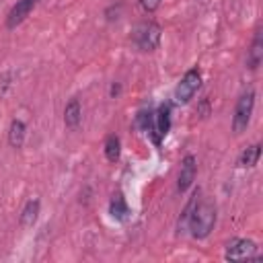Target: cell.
Returning <instances> with one entry per match:
<instances>
[{"label":"cell","instance_id":"cell-1","mask_svg":"<svg viewBox=\"0 0 263 263\" xmlns=\"http://www.w3.org/2000/svg\"><path fill=\"white\" fill-rule=\"evenodd\" d=\"M216 205L210 199H195L189 216H187V228L193 238H205L216 226Z\"/></svg>","mask_w":263,"mask_h":263},{"label":"cell","instance_id":"cell-2","mask_svg":"<svg viewBox=\"0 0 263 263\" xmlns=\"http://www.w3.org/2000/svg\"><path fill=\"white\" fill-rule=\"evenodd\" d=\"M253 109H255V90L249 88L245 90L236 105H234V115H232V132L238 136V134H245L249 123H251V115H253Z\"/></svg>","mask_w":263,"mask_h":263},{"label":"cell","instance_id":"cell-3","mask_svg":"<svg viewBox=\"0 0 263 263\" xmlns=\"http://www.w3.org/2000/svg\"><path fill=\"white\" fill-rule=\"evenodd\" d=\"M160 37H162V29L154 21H144V23L136 25V29L132 33L134 43L142 51H154L158 47V43H160Z\"/></svg>","mask_w":263,"mask_h":263},{"label":"cell","instance_id":"cell-4","mask_svg":"<svg viewBox=\"0 0 263 263\" xmlns=\"http://www.w3.org/2000/svg\"><path fill=\"white\" fill-rule=\"evenodd\" d=\"M224 259L228 261H245V259H261L257 242L251 238H232L226 245Z\"/></svg>","mask_w":263,"mask_h":263},{"label":"cell","instance_id":"cell-5","mask_svg":"<svg viewBox=\"0 0 263 263\" xmlns=\"http://www.w3.org/2000/svg\"><path fill=\"white\" fill-rule=\"evenodd\" d=\"M199 86H201V72L197 68L187 70L175 88V101L177 103H189Z\"/></svg>","mask_w":263,"mask_h":263},{"label":"cell","instance_id":"cell-6","mask_svg":"<svg viewBox=\"0 0 263 263\" xmlns=\"http://www.w3.org/2000/svg\"><path fill=\"white\" fill-rule=\"evenodd\" d=\"M195 175H197V160H195L193 154H187L181 160V171H179V179H177V191L185 193L193 185Z\"/></svg>","mask_w":263,"mask_h":263},{"label":"cell","instance_id":"cell-7","mask_svg":"<svg viewBox=\"0 0 263 263\" xmlns=\"http://www.w3.org/2000/svg\"><path fill=\"white\" fill-rule=\"evenodd\" d=\"M37 2L39 0H16L6 14V29H16L31 14V10L37 6Z\"/></svg>","mask_w":263,"mask_h":263},{"label":"cell","instance_id":"cell-8","mask_svg":"<svg viewBox=\"0 0 263 263\" xmlns=\"http://www.w3.org/2000/svg\"><path fill=\"white\" fill-rule=\"evenodd\" d=\"M168 129H171V105L164 103L154 113V129H152L154 144H160V140L168 134Z\"/></svg>","mask_w":263,"mask_h":263},{"label":"cell","instance_id":"cell-9","mask_svg":"<svg viewBox=\"0 0 263 263\" xmlns=\"http://www.w3.org/2000/svg\"><path fill=\"white\" fill-rule=\"evenodd\" d=\"M109 214L115 220H119V222H125L129 218V205H127V201H125V197H123L121 191L113 193V197L109 201Z\"/></svg>","mask_w":263,"mask_h":263},{"label":"cell","instance_id":"cell-10","mask_svg":"<svg viewBox=\"0 0 263 263\" xmlns=\"http://www.w3.org/2000/svg\"><path fill=\"white\" fill-rule=\"evenodd\" d=\"M261 60H263V39H261V31H257L253 37V43L249 47V53H247V66L251 70H257Z\"/></svg>","mask_w":263,"mask_h":263},{"label":"cell","instance_id":"cell-11","mask_svg":"<svg viewBox=\"0 0 263 263\" xmlns=\"http://www.w3.org/2000/svg\"><path fill=\"white\" fill-rule=\"evenodd\" d=\"M80 121H82L80 101H78V99H72V101L66 105V109H64V123H66V127L76 129V127L80 125Z\"/></svg>","mask_w":263,"mask_h":263},{"label":"cell","instance_id":"cell-12","mask_svg":"<svg viewBox=\"0 0 263 263\" xmlns=\"http://www.w3.org/2000/svg\"><path fill=\"white\" fill-rule=\"evenodd\" d=\"M25 136H27V125L21 119H12L8 127V144L12 148H21L25 144Z\"/></svg>","mask_w":263,"mask_h":263},{"label":"cell","instance_id":"cell-13","mask_svg":"<svg viewBox=\"0 0 263 263\" xmlns=\"http://www.w3.org/2000/svg\"><path fill=\"white\" fill-rule=\"evenodd\" d=\"M261 158V144H253L249 148H245L238 156V166L240 168H253Z\"/></svg>","mask_w":263,"mask_h":263},{"label":"cell","instance_id":"cell-14","mask_svg":"<svg viewBox=\"0 0 263 263\" xmlns=\"http://www.w3.org/2000/svg\"><path fill=\"white\" fill-rule=\"evenodd\" d=\"M39 208H41V203H39V199H29L27 203H25V208H23V212H21V226H25V228H29V226H33L35 222H37V216H39Z\"/></svg>","mask_w":263,"mask_h":263},{"label":"cell","instance_id":"cell-15","mask_svg":"<svg viewBox=\"0 0 263 263\" xmlns=\"http://www.w3.org/2000/svg\"><path fill=\"white\" fill-rule=\"evenodd\" d=\"M105 156L109 162H117L121 156V140L115 134L107 136V140H105Z\"/></svg>","mask_w":263,"mask_h":263},{"label":"cell","instance_id":"cell-16","mask_svg":"<svg viewBox=\"0 0 263 263\" xmlns=\"http://www.w3.org/2000/svg\"><path fill=\"white\" fill-rule=\"evenodd\" d=\"M136 123H138V127H142L144 132H148L150 136H152V129H154V113L148 109H144V111H140L138 113V117H136Z\"/></svg>","mask_w":263,"mask_h":263},{"label":"cell","instance_id":"cell-17","mask_svg":"<svg viewBox=\"0 0 263 263\" xmlns=\"http://www.w3.org/2000/svg\"><path fill=\"white\" fill-rule=\"evenodd\" d=\"M162 0H140V6L146 10V12H154L158 6H160Z\"/></svg>","mask_w":263,"mask_h":263},{"label":"cell","instance_id":"cell-18","mask_svg":"<svg viewBox=\"0 0 263 263\" xmlns=\"http://www.w3.org/2000/svg\"><path fill=\"white\" fill-rule=\"evenodd\" d=\"M117 92H119V84H113V86H111V95H113V97H115V95H117Z\"/></svg>","mask_w":263,"mask_h":263}]
</instances>
